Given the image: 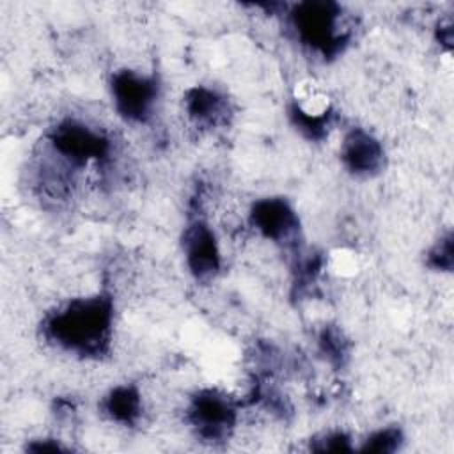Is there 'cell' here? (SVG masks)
Returning <instances> with one entry per match:
<instances>
[{"instance_id": "cell-1", "label": "cell", "mask_w": 454, "mask_h": 454, "mask_svg": "<svg viewBox=\"0 0 454 454\" xmlns=\"http://www.w3.org/2000/svg\"><path fill=\"white\" fill-rule=\"evenodd\" d=\"M112 330L114 301L106 293L71 300L43 321V333L51 344L82 358L106 355Z\"/></svg>"}, {"instance_id": "cell-2", "label": "cell", "mask_w": 454, "mask_h": 454, "mask_svg": "<svg viewBox=\"0 0 454 454\" xmlns=\"http://www.w3.org/2000/svg\"><path fill=\"white\" fill-rule=\"evenodd\" d=\"M287 14L296 39L325 59L337 57L349 43L351 30L335 2H300Z\"/></svg>"}, {"instance_id": "cell-3", "label": "cell", "mask_w": 454, "mask_h": 454, "mask_svg": "<svg viewBox=\"0 0 454 454\" xmlns=\"http://www.w3.org/2000/svg\"><path fill=\"white\" fill-rule=\"evenodd\" d=\"M48 147L73 168L89 165L90 161L105 163L112 154L110 138L103 131L76 119H66L51 128Z\"/></svg>"}, {"instance_id": "cell-4", "label": "cell", "mask_w": 454, "mask_h": 454, "mask_svg": "<svg viewBox=\"0 0 454 454\" xmlns=\"http://www.w3.org/2000/svg\"><path fill=\"white\" fill-rule=\"evenodd\" d=\"M188 422L195 434L209 443L225 442L236 424V404L225 394L206 388L197 392L188 404Z\"/></svg>"}, {"instance_id": "cell-5", "label": "cell", "mask_w": 454, "mask_h": 454, "mask_svg": "<svg viewBox=\"0 0 454 454\" xmlns=\"http://www.w3.org/2000/svg\"><path fill=\"white\" fill-rule=\"evenodd\" d=\"M110 90L117 114L129 122H147L154 114L160 98L156 76L122 69L114 73Z\"/></svg>"}, {"instance_id": "cell-6", "label": "cell", "mask_w": 454, "mask_h": 454, "mask_svg": "<svg viewBox=\"0 0 454 454\" xmlns=\"http://www.w3.org/2000/svg\"><path fill=\"white\" fill-rule=\"evenodd\" d=\"M250 223L262 238L282 247H294L300 236V218L282 197L255 200L250 209Z\"/></svg>"}, {"instance_id": "cell-7", "label": "cell", "mask_w": 454, "mask_h": 454, "mask_svg": "<svg viewBox=\"0 0 454 454\" xmlns=\"http://www.w3.org/2000/svg\"><path fill=\"white\" fill-rule=\"evenodd\" d=\"M186 266L197 280L213 278L222 266L220 248L213 229L202 218H193L183 236Z\"/></svg>"}, {"instance_id": "cell-8", "label": "cell", "mask_w": 454, "mask_h": 454, "mask_svg": "<svg viewBox=\"0 0 454 454\" xmlns=\"http://www.w3.org/2000/svg\"><path fill=\"white\" fill-rule=\"evenodd\" d=\"M340 161L355 177H372L385 167V149L367 129L351 128L340 144Z\"/></svg>"}, {"instance_id": "cell-9", "label": "cell", "mask_w": 454, "mask_h": 454, "mask_svg": "<svg viewBox=\"0 0 454 454\" xmlns=\"http://www.w3.org/2000/svg\"><path fill=\"white\" fill-rule=\"evenodd\" d=\"M184 110L192 122L209 129L225 124L231 115V106L225 96L204 85H197L186 92Z\"/></svg>"}, {"instance_id": "cell-10", "label": "cell", "mask_w": 454, "mask_h": 454, "mask_svg": "<svg viewBox=\"0 0 454 454\" xmlns=\"http://www.w3.org/2000/svg\"><path fill=\"white\" fill-rule=\"evenodd\" d=\"M101 411L121 426H135L144 411L142 395L135 385H117L101 399Z\"/></svg>"}, {"instance_id": "cell-11", "label": "cell", "mask_w": 454, "mask_h": 454, "mask_svg": "<svg viewBox=\"0 0 454 454\" xmlns=\"http://www.w3.org/2000/svg\"><path fill=\"white\" fill-rule=\"evenodd\" d=\"M289 117L293 126L307 138L310 140H321L326 137L328 128L332 126V110H321V112H310L303 108L300 103H293L289 106Z\"/></svg>"}, {"instance_id": "cell-12", "label": "cell", "mask_w": 454, "mask_h": 454, "mask_svg": "<svg viewBox=\"0 0 454 454\" xmlns=\"http://www.w3.org/2000/svg\"><path fill=\"white\" fill-rule=\"evenodd\" d=\"M317 346L319 353L325 356V360L333 367H344L349 358V340L337 326H323V330L317 335Z\"/></svg>"}, {"instance_id": "cell-13", "label": "cell", "mask_w": 454, "mask_h": 454, "mask_svg": "<svg viewBox=\"0 0 454 454\" xmlns=\"http://www.w3.org/2000/svg\"><path fill=\"white\" fill-rule=\"evenodd\" d=\"M404 442L403 431L399 427L394 426H387L383 429H378L374 433H371L364 443L360 445L358 450L362 452H378V454H385V452H395L401 449Z\"/></svg>"}, {"instance_id": "cell-14", "label": "cell", "mask_w": 454, "mask_h": 454, "mask_svg": "<svg viewBox=\"0 0 454 454\" xmlns=\"http://www.w3.org/2000/svg\"><path fill=\"white\" fill-rule=\"evenodd\" d=\"M426 262L429 268L436 271H450L454 259H452V232L447 231L440 239L429 248L426 255Z\"/></svg>"}, {"instance_id": "cell-15", "label": "cell", "mask_w": 454, "mask_h": 454, "mask_svg": "<svg viewBox=\"0 0 454 454\" xmlns=\"http://www.w3.org/2000/svg\"><path fill=\"white\" fill-rule=\"evenodd\" d=\"M310 450L316 452H349L353 450L351 438L344 431H328L310 440Z\"/></svg>"}, {"instance_id": "cell-16", "label": "cell", "mask_w": 454, "mask_h": 454, "mask_svg": "<svg viewBox=\"0 0 454 454\" xmlns=\"http://www.w3.org/2000/svg\"><path fill=\"white\" fill-rule=\"evenodd\" d=\"M27 450H32V452H60V450H67V447L62 445L59 440H53V438H39V440H34L32 443H28Z\"/></svg>"}, {"instance_id": "cell-17", "label": "cell", "mask_w": 454, "mask_h": 454, "mask_svg": "<svg viewBox=\"0 0 454 454\" xmlns=\"http://www.w3.org/2000/svg\"><path fill=\"white\" fill-rule=\"evenodd\" d=\"M436 37L440 41V44H445L447 48H452V25H440L436 30Z\"/></svg>"}]
</instances>
